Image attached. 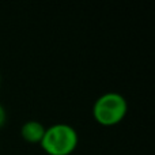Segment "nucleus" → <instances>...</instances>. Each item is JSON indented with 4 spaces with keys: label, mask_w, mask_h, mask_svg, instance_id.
I'll use <instances>...</instances> for the list:
<instances>
[{
    "label": "nucleus",
    "mask_w": 155,
    "mask_h": 155,
    "mask_svg": "<svg viewBox=\"0 0 155 155\" xmlns=\"http://www.w3.org/2000/svg\"><path fill=\"white\" fill-rule=\"evenodd\" d=\"M79 143L75 128L59 123L48 127L40 146L48 155H71Z\"/></svg>",
    "instance_id": "obj_1"
},
{
    "label": "nucleus",
    "mask_w": 155,
    "mask_h": 155,
    "mask_svg": "<svg viewBox=\"0 0 155 155\" xmlns=\"http://www.w3.org/2000/svg\"><path fill=\"white\" fill-rule=\"evenodd\" d=\"M128 112V104L124 95L118 93H105L97 98L93 106V117L104 127L120 124Z\"/></svg>",
    "instance_id": "obj_2"
},
{
    "label": "nucleus",
    "mask_w": 155,
    "mask_h": 155,
    "mask_svg": "<svg viewBox=\"0 0 155 155\" xmlns=\"http://www.w3.org/2000/svg\"><path fill=\"white\" fill-rule=\"evenodd\" d=\"M45 125L37 120H30L22 125L21 128V136L25 142L30 144H40L45 135Z\"/></svg>",
    "instance_id": "obj_3"
},
{
    "label": "nucleus",
    "mask_w": 155,
    "mask_h": 155,
    "mask_svg": "<svg viewBox=\"0 0 155 155\" xmlns=\"http://www.w3.org/2000/svg\"><path fill=\"white\" fill-rule=\"evenodd\" d=\"M5 120H7V113H5L4 106L0 104V128L5 124Z\"/></svg>",
    "instance_id": "obj_4"
},
{
    "label": "nucleus",
    "mask_w": 155,
    "mask_h": 155,
    "mask_svg": "<svg viewBox=\"0 0 155 155\" xmlns=\"http://www.w3.org/2000/svg\"><path fill=\"white\" fill-rule=\"evenodd\" d=\"M0 83H2V76H0Z\"/></svg>",
    "instance_id": "obj_5"
}]
</instances>
